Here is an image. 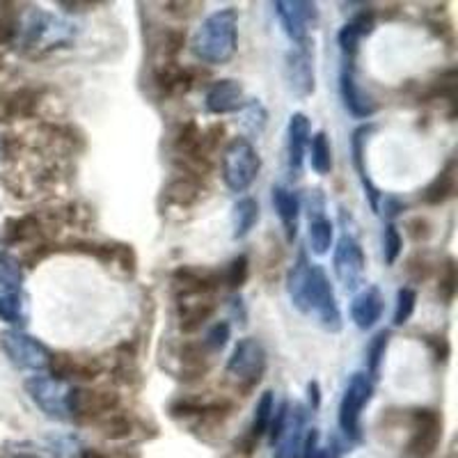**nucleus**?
<instances>
[{
  "mask_svg": "<svg viewBox=\"0 0 458 458\" xmlns=\"http://www.w3.org/2000/svg\"><path fill=\"white\" fill-rule=\"evenodd\" d=\"M239 48V12L234 7L208 14L191 39V51L204 64H225Z\"/></svg>",
  "mask_w": 458,
  "mask_h": 458,
  "instance_id": "f257e3e1",
  "label": "nucleus"
},
{
  "mask_svg": "<svg viewBox=\"0 0 458 458\" xmlns=\"http://www.w3.org/2000/svg\"><path fill=\"white\" fill-rule=\"evenodd\" d=\"M308 408L302 403L282 401L273 411L268 436H271L273 456L276 458H302V447L308 437Z\"/></svg>",
  "mask_w": 458,
  "mask_h": 458,
  "instance_id": "f03ea898",
  "label": "nucleus"
},
{
  "mask_svg": "<svg viewBox=\"0 0 458 458\" xmlns=\"http://www.w3.org/2000/svg\"><path fill=\"white\" fill-rule=\"evenodd\" d=\"M261 158L248 138H234L223 151L220 161V174H223L225 186L232 193H245L248 188L259 177Z\"/></svg>",
  "mask_w": 458,
  "mask_h": 458,
  "instance_id": "7ed1b4c3",
  "label": "nucleus"
},
{
  "mask_svg": "<svg viewBox=\"0 0 458 458\" xmlns=\"http://www.w3.org/2000/svg\"><path fill=\"white\" fill-rule=\"evenodd\" d=\"M266 374V351L255 337H243L234 346L225 367V376L234 383L236 392L250 394Z\"/></svg>",
  "mask_w": 458,
  "mask_h": 458,
  "instance_id": "20e7f679",
  "label": "nucleus"
},
{
  "mask_svg": "<svg viewBox=\"0 0 458 458\" xmlns=\"http://www.w3.org/2000/svg\"><path fill=\"white\" fill-rule=\"evenodd\" d=\"M371 396H374V380L365 371H355L349 378L346 390H344L337 412L339 428L353 443L362 440V411L367 408Z\"/></svg>",
  "mask_w": 458,
  "mask_h": 458,
  "instance_id": "39448f33",
  "label": "nucleus"
},
{
  "mask_svg": "<svg viewBox=\"0 0 458 458\" xmlns=\"http://www.w3.org/2000/svg\"><path fill=\"white\" fill-rule=\"evenodd\" d=\"M0 349H3L5 358L10 360L16 369L35 371V374L47 371L53 358L47 344H42L32 335L23 333V330L14 328H7L0 333Z\"/></svg>",
  "mask_w": 458,
  "mask_h": 458,
  "instance_id": "423d86ee",
  "label": "nucleus"
},
{
  "mask_svg": "<svg viewBox=\"0 0 458 458\" xmlns=\"http://www.w3.org/2000/svg\"><path fill=\"white\" fill-rule=\"evenodd\" d=\"M19 35H21V44L26 51H37V48L53 51V48H60L72 42L73 28L55 19V16L47 14V12L32 10L26 23L19 28Z\"/></svg>",
  "mask_w": 458,
  "mask_h": 458,
  "instance_id": "0eeeda50",
  "label": "nucleus"
},
{
  "mask_svg": "<svg viewBox=\"0 0 458 458\" xmlns=\"http://www.w3.org/2000/svg\"><path fill=\"white\" fill-rule=\"evenodd\" d=\"M120 394H114V392L73 387L67 394L69 422H101L110 412L120 411Z\"/></svg>",
  "mask_w": 458,
  "mask_h": 458,
  "instance_id": "6e6552de",
  "label": "nucleus"
},
{
  "mask_svg": "<svg viewBox=\"0 0 458 458\" xmlns=\"http://www.w3.org/2000/svg\"><path fill=\"white\" fill-rule=\"evenodd\" d=\"M284 81L289 92L296 99H308L317 88V73H314V42L305 39L298 42L284 57Z\"/></svg>",
  "mask_w": 458,
  "mask_h": 458,
  "instance_id": "1a4fd4ad",
  "label": "nucleus"
},
{
  "mask_svg": "<svg viewBox=\"0 0 458 458\" xmlns=\"http://www.w3.org/2000/svg\"><path fill=\"white\" fill-rule=\"evenodd\" d=\"M312 312L317 314L323 330H328V333L342 330V312H339L333 284L318 264H312V277H310L308 289V314Z\"/></svg>",
  "mask_w": 458,
  "mask_h": 458,
  "instance_id": "9d476101",
  "label": "nucleus"
},
{
  "mask_svg": "<svg viewBox=\"0 0 458 458\" xmlns=\"http://www.w3.org/2000/svg\"><path fill=\"white\" fill-rule=\"evenodd\" d=\"M412 436L406 445L408 456L433 458L443 440V417L433 408H417L411 415Z\"/></svg>",
  "mask_w": 458,
  "mask_h": 458,
  "instance_id": "9b49d317",
  "label": "nucleus"
},
{
  "mask_svg": "<svg viewBox=\"0 0 458 458\" xmlns=\"http://www.w3.org/2000/svg\"><path fill=\"white\" fill-rule=\"evenodd\" d=\"M333 268L339 284H342L346 292H358L360 286H362V282H365V250H362V245H360L349 232L342 234V239L337 241V248H335L333 255Z\"/></svg>",
  "mask_w": 458,
  "mask_h": 458,
  "instance_id": "f8f14e48",
  "label": "nucleus"
},
{
  "mask_svg": "<svg viewBox=\"0 0 458 458\" xmlns=\"http://www.w3.org/2000/svg\"><path fill=\"white\" fill-rule=\"evenodd\" d=\"M26 392L39 411L53 422H69L67 386L53 376H32L26 380Z\"/></svg>",
  "mask_w": 458,
  "mask_h": 458,
  "instance_id": "ddd939ff",
  "label": "nucleus"
},
{
  "mask_svg": "<svg viewBox=\"0 0 458 458\" xmlns=\"http://www.w3.org/2000/svg\"><path fill=\"white\" fill-rule=\"evenodd\" d=\"M273 10L293 44L310 39V30L318 23V5L310 0H277L273 3Z\"/></svg>",
  "mask_w": 458,
  "mask_h": 458,
  "instance_id": "4468645a",
  "label": "nucleus"
},
{
  "mask_svg": "<svg viewBox=\"0 0 458 458\" xmlns=\"http://www.w3.org/2000/svg\"><path fill=\"white\" fill-rule=\"evenodd\" d=\"M177 296H214L223 284V273L207 266H179L172 273Z\"/></svg>",
  "mask_w": 458,
  "mask_h": 458,
  "instance_id": "2eb2a0df",
  "label": "nucleus"
},
{
  "mask_svg": "<svg viewBox=\"0 0 458 458\" xmlns=\"http://www.w3.org/2000/svg\"><path fill=\"white\" fill-rule=\"evenodd\" d=\"M339 94H342L344 108L349 110L358 120H369L374 117L378 106L371 99L365 89L360 88L358 79H355V60H346L344 57L342 72H339Z\"/></svg>",
  "mask_w": 458,
  "mask_h": 458,
  "instance_id": "dca6fc26",
  "label": "nucleus"
},
{
  "mask_svg": "<svg viewBox=\"0 0 458 458\" xmlns=\"http://www.w3.org/2000/svg\"><path fill=\"white\" fill-rule=\"evenodd\" d=\"M374 129H376L374 124H362L353 131V138H351V154H353L355 172H358L360 183H362V188H365V195H367V199H369L371 211H376V214H378L383 193H380L378 186L371 182L369 170H367V140H369V136L374 133Z\"/></svg>",
  "mask_w": 458,
  "mask_h": 458,
  "instance_id": "f3484780",
  "label": "nucleus"
},
{
  "mask_svg": "<svg viewBox=\"0 0 458 458\" xmlns=\"http://www.w3.org/2000/svg\"><path fill=\"white\" fill-rule=\"evenodd\" d=\"M245 104V89L241 81L220 79L208 88L204 97V106L211 114H232L239 113Z\"/></svg>",
  "mask_w": 458,
  "mask_h": 458,
  "instance_id": "a211bd4d",
  "label": "nucleus"
},
{
  "mask_svg": "<svg viewBox=\"0 0 458 458\" xmlns=\"http://www.w3.org/2000/svg\"><path fill=\"white\" fill-rule=\"evenodd\" d=\"M310 138H312V129H310L308 114L293 113L289 117V129H286V163H289V172L293 177L301 174Z\"/></svg>",
  "mask_w": 458,
  "mask_h": 458,
  "instance_id": "6ab92c4d",
  "label": "nucleus"
},
{
  "mask_svg": "<svg viewBox=\"0 0 458 458\" xmlns=\"http://www.w3.org/2000/svg\"><path fill=\"white\" fill-rule=\"evenodd\" d=\"M177 308H179V328L183 335H193L202 330L204 323L216 314V302L214 296H177Z\"/></svg>",
  "mask_w": 458,
  "mask_h": 458,
  "instance_id": "aec40b11",
  "label": "nucleus"
},
{
  "mask_svg": "<svg viewBox=\"0 0 458 458\" xmlns=\"http://www.w3.org/2000/svg\"><path fill=\"white\" fill-rule=\"evenodd\" d=\"M374 28H376V12L371 10V7H365V10L358 12L349 23H344L342 30H339L337 35V42L346 60H355L360 42H362L365 37H369L371 32H374Z\"/></svg>",
  "mask_w": 458,
  "mask_h": 458,
  "instance_id": "412c9836",
  "label": "nucleus"
},
{
  "mask_svg": "<svg viewBox=\"0 0 458 458\" xmlns=\"http://www.w3.org/2000/svg\"><path fill=\"white\" fill-rule=\"evenodd\" d=\"M383 310H386V298L378 286H365L362 292L355 293L351 302V318L360 330H371L383 317Z\"/></svg>",
  "mask_w": 458,
  "mask_h": 458,
  "instance_id": "4be33fe9",
  "label": "nucleus"
},
{
  "mask_svg": "<svg viewBox=\"0 0 458 458\" xmlns=\"http://www.w3.org/2000/svg\"><path fill=\"white\" fill-rule=\"evenodd\" d=\"M53 378L63 380H94L101 374V365L92 358H76L69 353H55L48 365Z\"/></svg>",
  "mask_w": 458,
  "mask_h": 458,
  "instance_id": "5701e85b",
  "label": "nucleus"
},
{
  "mask_svg": "<svg viewBox=\"0 0 458 458\" xmlns=\"http://www.w3.org/2000/svg\"><path fill=\"white\" fill-rule=\"evenodd\" d=\"M208 351L204 349V344H195V342H183L182 346L177 349V362L179 369L174 371L177 378L186 380H199L204 378V374L208 371Z\"/></svg>",
  "mask_w": 458,
  "mask_h": 458,
  "instance_id": "b1692460",
  "label": "nucleus"
},
{
  "mask_svg": "<svg viewBox=\"0 0 458 458\" xmlns=\"http://www.w3.org/2000/svg\"><path fill=\"white\" fill-rule=\"evenodd\" d=\"M310 277H312V261L308 259L305 252H301L292 271L286 273V292L292 298V305L301 314H308V289Z\"/></svg>",
  "mask_w": 458,
  "mask_h": 458,
  "instance_id": "393cba45",
  "label": "nucleus"
},
{
  "mask_svg": "<svg viewBox=\"0 0 458 458\" xmlns=\"http://www.w3.org/2000/svg\"><path fill=\"white\" fill-rule=\"evenodd\" d=\"M154 83H157L158 92L165 94V97H179V94L193 89L195 76L191 69L179 67L177 63H163L154 72Z\"/></svg>",
  "mask_w": 458,
  "mask_h": 458,
  "instance_id": "a878e982",
  "label": "nucleus"
},
{
  "mask_svg": "<svg viewBox=\"0 0 458 458\" xmlns=\"http://www.w3.org/2000/svg\"><path fill=\"white\" fill-rule=\"evenodd\" d=\"M273 207L280 216L286 241H296L298 218H301V199H298V195L284 186H273Z\"/></svg>",
  "mask_w": 458,
  "mask_h": 458,
  "instance_id": "bb28decb",
  "label": "nucleus"
},
{
  "mask_svg": "<svg viewBox=\"0 0 458 458\" xmlns=\"http://www.w3.org/2000/svg\"><path fill=\"white\" fill-rule=\"evenodd\" d=\"M456 158H452L443 170L437 172L436 179L424 188V204H428V207H440V204L449 202L456 195Z\"/></svg>",
  "mask_w": 458,
  "mask_h": 458,
  "instance_id": "cd10ccee",
  "label": "nucleus"
},
{
  "mask_svg": "<svg viewBox=\"0 0 458 458\" xmlns=\"http://www.w3.org/2000/svg\"><path fill=\"white\" fill-rule=\"evenodd\" d=\"M44 234L42 220L37 218L35 214L21 216V218H10L5 227L0 229V241L5 245H19V243H30Z\"/></svg>",
  "mask_w": 458,
  "mask_h": 458,
  "instance_id": "c85d7f7f",
  "label": "nucleus"
},
{
  "mask_svg": "<svg viewBox=\"0 0 458 458\" xmlns=\"http://www.w3.org/2000/svg\"><path fill=\"white\" fill-rule=\"evenodd\" d=\"M165 199L170 204H174V207H193L195 202H198L199 193H202V186H199V179L193 177V174H188V172H183L182 177L172 179L170 183L165 186Z\"/></svg>",
  "mask_w": 458,
  "mask_h": 458,
  "instance_id": "c756f323",
  "label": "nucleus"
},
{
  "mask_svg": "<svg viewBox=\"0 0 458 458\" xmlns=\"http://www.w3.org/2000/svg\"><path fill=\"white\" fill-rule=\"evenodd\" d=\"M259 223V202L255 198H241L232 208V236L236 241L250 234L255 225Z\"/></svg>",
  "mask_w": 458,
  "mask_h": 458,
  "instance_id": "7c9ffc66",
  "label": "nucleus"
},
{
  "mask_svg": "<svg viewBox=\"0 0 458 458\" xmlns=\"http://www.w3.org/2000/svg\"><path fill=\"white\" fill-rule=\"evenodd\" d=\"M23 277H26V273H23V264L19 261V257L10 255V252H0V296L21 292Z\"/></svg>",
  "mask_w": 458,
  "mask_h": 458,
  "instance_id": "2f4dec72",
  "label": "nucleus"
},
{
  "mask_svg": "<svg viewBox=\"0 0 458 458\" xmlns=\"http://www.w3.org/2000/svg\"><path fill=\"white\" fill-rule=\"evenodd\" d=\"M310 163H312V170L321 177L333 172V147H330V138L326 131H318L310 138Z\"/></svg>",
  "mask_w": 458,
  "mask_h": 458,
  "instance_id": "473e14b6",
  "label": "nucleus"
},
{
  "mask_svg": "<svg viewBox=\"0 0 458 458\" xmlns=\"http://www.w3.org/2000/svg\"><path fill=\"white\" fill-rule=\"evenodd\" d=\"M0 321L12 326L14 330H21L28 321L26 314V296L23 292L5 293L0 296Z\"/></svg>",
  "mask_w": 458,
  "mask_h": 458,
  "instance_id": "72a5a7b5",
  "label": "nucleus"
},
{
  "mask_svg": "<svg viewBox=\"0 0 458 458\" xmlns=\"http://www.w3.org/2000/svg\"><path fill=\"white\" fill-rule=\"evenodd\" d=\"M199 142H202V129L195 120H188L179 126L177 136H174V149L182 154L188 161H195L199 151Z\"/></svg>",
  "mask_w": 458,
  "mask_h": 458,
  "instance_id": "f704fd0d",
  "label": "nucleus"
},
{
  "mask_svg": "<svg viewBox=\"0 0 458 458\" xmlns=\"http://www.w3.org/2000/svg\"><path fill=\"white\" fill-rule=\"evenodd\" d=\"M333 236L335 227L330 218H326V214L310 218V245H312L314 255H328L330 248H333Z\"/></svg>",
  "mask_w": 458,
  "mask_h": 458,
  "instance_id": "c9c22d12",
  "label": "nucleus"
},
{
  "mask_svg": "<svg viewBox=\"0 0 458 458\" xmlns=\"http://www.w3.org/2000/svg\"><path fill=\"white\" fill-rule=\"evenodd\" d=\"M39 99H42V94L32 88H21V89H14V92H10L12 122L35 117L37 108H39Z\"/></svg>",
  "mask_w": 458,
  "mask_h": 458,
  "instance_id": "e433bc0d",
  "label": "nucleus"
},
{
  "mask_svg": "<svg viewBox=\"0 0 458 458\" xmlns=\"http://www.w3.org/2000/svg\"><path fill=\"white\" fill-rule=\"evenodd\" d=\"M387 346H390V330H380L374 335V339L367 346V374L369 378H378L380 367H383V360H386Z\"/></svg>",
  "mask_w": 458,
  "mask_h": 458,
  "instance_id": "4c0bfd02",
  "label": "nucleus"
},
{
  "mask_svg": "<svg viewBox=\"0 0 458 458\" xmlns=\"http://www.w3.org/2000/svg\"><path fill=\"white\" fill-rule=\"evenodd\" d=\"M241 113V124H243V129L250 133V136H259L261 131L266 129V120H268V113H266V108L261 106L259 99H250L245 101L243 108L239 110Z\"/></svg>",
  "mask_w": 458,
  "mask_h": 458,
  "instance_id": "58836bf2",
  "label": "nucleus"
},
{
  "mask_svg": "<svg viewBox=\"0 0 458 458\" xmlns=\"http://www.w3.org/2000/svg\"><path fill=\"white\" fill-rule=\"evenodd\" d=\"M458 289V271H456V259L447 257L440 266V276H437V293L445 301V305H452L456 298Z\"/></svg>",
  "mask_w": 458,
  "mask_h": 458,
  "instance_id": "ea45409f",
  "label": "nucleus"
},
{
  "mask_svg": "<svg viewBox=\"0 0 458 458\" xmlns=\"http://www.w3.org/2000/svg\"><path fill=\"white\" fill-rule=\"evenodd\" d=\"M97 424H99L101 433H104V437H108V440H124V437H129L131 433H133V422L120 411L110 412L108 417H104V420Z\"/></svg>",
  "mask_w": 458,
  "mask_h": 458,
  "instance_id": "a19ab883",
  "label": "nucleus"
},
{
  "mask_svg": "<svg viewBox=\"0 0 458 458\" xmlns=\"http://www.w3.org/2000/svg\"><path fill=\"white\" fill-rule=\"evenodd\" d=\"M248 276H250V259L245 255H239L229 261L227 268L223 271V284L229 286L232 292H239L241 286L248 282Z\"/></svg>",
  "mask_w": 458,
  "mask_h": 458,
  "instance_id": "79ce46f5",
  "label": "nucleus"
},
{
  "mask_svg": "<svg viewBox=\"0 0 458 458\" xmlns=\"http://www.w3.org/2000/svg\"><path fill=\"white\" fill-rule=\"evenodd\" d=\"M417 305V292L411 289V286H401L396 292V305H394V317H392V323L394 326H406L411 321L412 312H415Z\"/></svg>",
  "mask_w": 458,
  "mask_h": 458,
  "instance_id": "37998d69",
  "label": "nucleus"
},
{
  "mask_svg": "<svg viewBox=\"0 0 458 458\" xmlns=\"http://www.w3.org/2000/svg\"><path fill=\"white\" fill-rule=\"evenodd\" d=\"M229 337H232V328H229L227 321H216L211 328H208L207 337H204V349L208 353H220L229 344Z\"/></svg>",
  "mask_w": 458,
  "mask_h": 458,
  "instance_id": "c03bdc74",
  "label": "nucleus"
},
{
  "mask_svg": "<svg viewBox=\"0 0 458 458\" xmlns=\"http://www.w3.org/2000/svg\"><path fill=\"white\" fill-rule=\"evenodd\" d=\"M401 250H403V236L396 229L394 223H387L386 234H383V255H386V264L394 266L396 259L401 257Z\"/></svg>",
  "mask_w": 458,
  "mask_h": 458,
  "instance_id": "a18cd8bd",
  "label": "nucleus"
},
{
  "mask_svg": "<svg viewBox=\"0 0 458 458\" xmlns=\"http://www.w3.org/2000/svg\"><path fill=\"white\" fill-rule=\"evenodd\" d=\"M19 14L16 12H0V47H10L19 39Z\"/></svg>",
  "mask_w": 458,
  "mask_h": 458,
  "instance_id": "49530a36",
  "label": "nucleus"
},
{
  "mask_svg": "<svg viewBox=\"0 0 458 458\" xmlns=\"http://www.w3.org/2000/svg\"><path fill=\"white\" fill-rule=\"evenodd\" d=\"M431 271H433L431 259H428L427 255H422V252H417V255H412L411 259H408L406 273H408V277H411L412 282H424V280H428V276H431Z\"/></svg>",
  "mask_w": 458,
  "mask_h": 458,
  "instance_id": "de8ad7c7",
  "label": "nucleus"
},
{
  "mask_svg": "<svg viewBox=\"0 0 458 458\" xmlns=\"http://www.w3.org/2000/svg\"><path fill=\"white\" fill-rule=\"evenodd\" d=\"M183 44H186V32L183 30H167L163 35V55H165V63H174L179 53L183 51Z\"/></svg>",
  "mask_w": 458,
  "mask_h": 458,
  "instance_id": "09e8293b",
  "label": "nucleus"
},
{
  "mask_svg": "<svg viewBox=\"0 0 458 458\" xmlns=\"http://www.w3.org/2000/svg\"><path fill=\"white\" fill-rule=\"evenodd\" d=\"M408 234H411V239L415 241V243H424V241L431 239L433 234V227L431 223H428L427 218H422V216H417V218L408 220Z\"/></svg>",
  "mask_w": 458,
  "mask_h": 458,
  "instance_id": "8fccbe9b",
  "label": "nucleus"
},
{
  "mask_svg": "<svg viewBox=\"0 0 458 458\" xmlns=\"http://www.w3.org/2000/svg\"><path fill=\"white\" fill-rule=\"evenodd\" d=\"M424 342H427L428 349L433 351V358L437 360V362H447L449 358V342L447 337H443V335H427L424 337Z\"/></svg>",
  "mask_w": 458,
  "mask_h": 458,
  "instance_id": "3c124183",
  "label": "nucleus"
},
{
  "mask_svg": "<svg viewBox=\"0 0 458 458\" xmlns=\"http://www.w3.org/2000/svg\"><path fill=\"white\" fill-rule=\"evenodd\" d=\"M380 202H383V199H380ZM403 207H406V204L403 202H399V199L396 198H386V202L380 204L378 207V214H380V208H383V214L387 216V218H396V216L401 214V211H403Z\"/></svg>",
  "mask_w": 458,
  "mask_h": 458,
  "instance_id": "603ef678",
  "label": "nucleus"
},
{
  "mask_svg": "<svg viewBox=\"0 0 458 458\" xmlns=\"http://www.w3.org/2000/svg\"><path fill=\"white\" fill-rule=\"evenodd\" d=\"M12 110H10V92L0 89V124H10Z\"/></svg>",
  "mask_w": 458,
  "mask_h": 458,
  "instance_id": "864d4df0",
  "label": "nucleus"
},
{
  "mask_svg": "<svg viewBox=\"0 0 458 458\" xmlns=\"http://www.w3.org/2000/svg\"><path fill=\"white\" fill-rule=\"evenodd\" d=\"M81 458H138L133 454H108V452H101V449H89L85 447Z\"/></svg>",
  "mask_w": 458,
  "mask_h": 458,
  "instance_id": "5fc2aeb1",
  "label": "nucleus"
},
{
  "mask_svg": "<svg viewBox=\"0 0 458 458\" xmlns=\"http://www.w3.org/2000/svg\"><path fill=\"white\" fill-rule=\"evenodd\" d=\"M308 399L310 408H312V411H318V406H321V387H318L317 380H310L308 383Z\"/></svg>",
  "mask_w": 458,
  "mask_h": 458,
  "instance_id": "6e6d98bb",
  "label": "nucleus"
},
{
  "mask_svg": "<svg viewBox=\"0 0 458 458\" xmlns=\"http://www.w3.org/2000/svg\"><path fill=\"white\" fill-rule=\"evenodd\" d=\"M12 458H42V456H35V454H16V456Z\"/></svg>",
  "mask_w": 458,
  "mask_h": 458,
  "instance_id": "4d7b16f0",
  "label": "nucleus"
},
{
  "mask_svg": "<svg viewBox=\"0 0 458 458\" xmlns=\"http://www.w3.org/2000/svg\"><path fill=\"white\" fill-rule=\"evenodd\" d=\"M0 69H3V57H0Z\"/></svg>",
  "mask_w": 458,
  "mask_h": 458,
  "instance_id": "13d9d810",
  "label": "nucleus"
},
{
  "mask_svg": "<svg viewBox=\"0 0 458 458\" xmlns=\"http://www.w3.org/2000/svg\"><path fill=\"white\" fill-rule=\"evenodd\" d=\"M449 458H454V456H449Z\"/></svg>",
  "mask_w": 458,
  "mask_h": 458,
  "instance_id": "bf43d9fd",
  "label": "nucleus"
}]
</instances>
